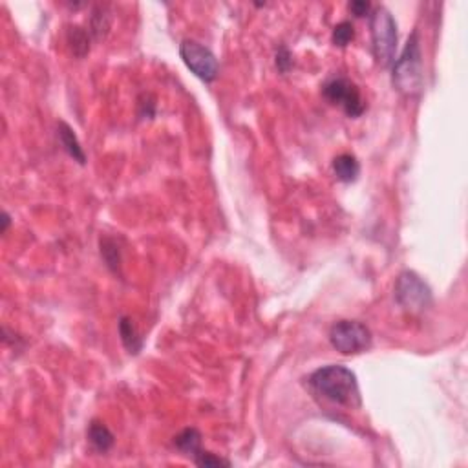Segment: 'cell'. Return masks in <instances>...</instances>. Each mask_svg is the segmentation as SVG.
Here are the masks:
<instances>
[{"label":"cell","instance_id":"cell-1","mask_svg":"<svg viewBox=\"0 0 468 468\" xmlns=\"http://www.w3.org/2000/svg\"><path fill=\"white\" fill-rule=\"evenodd\" d=\"M311 391L339 406L346 408H361L362 397L357 375L342 364H330L315 369L308 377Z\"/></svg>","mask_w":468,"mask_h":468},{"label":"cell","instance_id":"cell-2","mask_svg":"<svg viewBox=\"0 0 468 468\" xmlns=\"http://www.w3.org/2000/svg\"><path fill=\"white\" fill-rule=\"evenodd\" d=\"M391 70H393L391 81L401 94L406 97H415L421 94L425 86V73H423L421 43L417 31L412 33L399 59L393 60Z\"/></svg>","mask_w":468,"mask_h":468},{"label":"cell","instance_id":"cell-3","mask_svg":"<svg viewBox=\"0 0 468 468\" xmlns=\"http://www.w3.org/2000/svg\"><path fill=\"white\" fill-rule=\"evenodd\" d=\"M369 26H371V48H374L375 60L379 66L388 68L396 60L397 43H399L396 18L391 17L384 6H377L371 11Z\"/></svg>","mask_w":468,"mask_h":468},{"label":"cell","instance_id":"cell-4","mask_svg":"<svg viewBox=\"0 0 468 468\" xmlns=\"http://www.w3.org/2000/svg\"><path fill=\"white\" fill-rule=\"evenodd\" d=\"M393 297H396L397 304L408 313H423L434 302L430 285L413 271H403L397 276Z\"/></svg>","mask_w":468,"mask_h":468},{"label":"cell","instance_id":"cell-5","mask_svg":"<svg viewBox=\"0 0 468 468\" xmlns=\"http://www.w3.org/2000/svg\"><path fill=\"white\" fill-rule=\"evenodd\" d=\"M330 342L342 355H357L371 348L374 337L369 327L359 320H339L331 326Z\"/></svg>","mask_w":468,"mask_h":468},{"label":"cell","instance_id":"cell-6","mask_svg":"<svg viewBox=\"0 0 468 468\" xmlns=\"http://www.w3.org/2000/svg\"><path fill=\"white\" fill-rule=\"evenodd\" d=\"M322 95L331 104H339L348 117H361L366 110V103L362 99L361 90L355 82L346 77H331L324 82Z\"/></svg>","mask_w":468,"mask_h":468},{"label":"cell","instance_id":"cell-7","mask_svg":"<svg viewBox=\"0 0 468 468\" xmlns=\"http://www.w3.org/2000/svg\"><path fill=\"white\" fill-rule=\"evenodd\" d=\"M180 55L185 66L205 82H212L218 77L219 65L214 53L202 43L192 39H185L180 44Z\"/></svg>","mask_w":468,"mask_h":468},{"label":"cell","instance_id":"cell-8","mask_svg":"<svg viewBox=\"0 0 468 468\" xmlns=\"http://www.w3.org/2000/svg\"><path fill=\"white\" fill-rule=\"evenodd\" d=\"M57 138H59L60 145H62V148H65L66 154H68L73 161H77L79 165L86 163L85 151H82V146H81V143H79L77 136H75V132H73V129L68 125V123L60 121L59 125H57Z\"/></svg>","mask_w":468,"mask_h":468},{"label":"cell","instance_id":"cell-9","mask_svg":"<svg viewBox=\"0 0 468 468\" xmlns=\"http://www.w3.org/2000/svg\"><path fill=\"white\" fill-rule=\"evenodd\" d=\"M331 167H333L337 180L342 183H355L361 176V163L353 154H339L333 159Z\"/></svg>","mask_w":468,"mask_h":468},{"label":"cell","instance_id":"cell-10","mask_svg":"<svg viewBox=\"0 0 468 468\" xmlns=\"http://www.w3.org/2000/svg\"><path fill=\"white\" fill-rule=\"evenodd\" d=\"M119 337L121 342L125 346L126 352L130 355H138L143 349V337L139 335L134 322L129 317H121L119 318Z\"/></svg>","mask_w":468,"mask_h":468},{"label":"cell","instance_id":"cell-11","mask_svg":"<svg viewBox=\"0 0 468 468\" xmlns=\"http://www.w3.org/2000/svg\"><path fill=\"white\" fill-rule=\"evenodd\" d=\"M88 441H90V445L95 450L104 454V452H108L114 447L116 437H114L112 432L108 430L107 425H103V423L99 421H92L90 426H88Z\"/></svg>","mask_w":468,"mask_h":468},{"label":"cell","instance_id":"cell-12","mask_svg":"<svg viewBox=\"0 0 468 468\" xmlns=\"http://www.w3.org/2000/svg\"><path fill=\"white\" fill-rule=\"evenodd\" d=\"M174 445H176L178 450L183 452L185 455H190L194 459V457L203 450L202 434H200V430L196 428H185L183 432H180V434L174 437Z\"/></svg>","mask_w":468,"mask_h":468},{"label":"cell","instance_id":"cell-13","mask_svg":"<svg viewBox=\"0 0 468 468\" xmlns=\"http://www.w3.org/2000/svg\"><path fill=\"white\" fill-rule=\"evenodd\" d=\"M110 24H112V18H110L108 9L104 6H97L90 17V33L94 35V39H104L110 31Z\"/></svg>","mask_w":468,"mask_h":468},{"label":"cell","instance_id":"cell-14","mask_svg":"<svg viewBox=\"0 0 468 468\" xmlns=\"http://www.w3.org/2000/svg\"><path fill=\"white\" fill-rule=\"evenodd\" d=\"M68 44L72 48L73 55L82 59L86 53L90 52V33L82 30L81 26H70L68 28Z\"/></svg>","mask_w":468,"mask_h":468},{"label":"cell","instance_id":"cell-15","mask_svg":"<svg viewBox=\"0 0 468 468\" xmlns=\"http://www.w3.org/2000/svg\"><path fill=\"white\" fill-rule=\"evenodd\" d=\"M101 256H103V260L107 262V266L110 267L114 273L119 271L121 253H119V247H117L116 240H112V238H103V240H101Z\"/></svg>","mask_w":468,"mask_h":468},{"label":"cell","instance_id":"cell-16","mask_svg":"<svg viewBox=\"0 0 468 468\" xmlns=\"http://www.w3.org/2000/svg\"><path fill=\"white\" fill-rule=\"evenodd\" d=\"M355 37V30H353V24L348 21L339 22L335 28H333V35H331V39H333V44L339 48H346Z\"/></svg>","mask_w":468,"mask_h":468},{"label":"cell","instance_id":"cell-17","mask_svg":"<svg viewBox=\"0 0 468 468\" xmlns=\"http://www.w3.org/2000/svg\"><path fill=\"white\" fill-rule=\"evenodd\" d=\"M192 461L198 464V467H231V461L224 459V457H218V455L207 450L200 452Z\"/></svg>","mask_w":468,"mask_h":468},{"label":"cell","instance_id":"cell-18","mask_svg":"<svg viewBox=\"0 0 468 468\" xmlns=\"http://www.w3.org/2000/svg\"><path fill=\"white\" fill-rule=\"evenodd\" d=\"M293 66V55L285 46H280L276 52V68L280 73H288Z\"/></svg>","mask_w":468,"mask_h":468},{"label":"cell","instance_id":"cell-19","mask_svg":"<svg viewBox=\"0 0 468 468\" xmlns=\"http://www.w3.org/2000/svg\"><path fill=\"white\" fill-rule=\"evenodd\" d=\"M349 11H352L355 17H364V15L371 13V4L366 2V0H355L349 4Z\"/></svg>","mask_w":468,"mask_h":468},{"label":"cell","instance_id":"cell-20","mask_svg":"<svg viewBox=\"0 0 468 468\" xmlns=\"http://www.w3.org/2000/svg\"><path fill=\"white\" fill-rule=\"evenodd\" d=\"M9 225H11V216H9L8 212H4V214H2V232L8 231Z\"/></svg>","mask_w":468,"mask_h":468}]
</instances>
